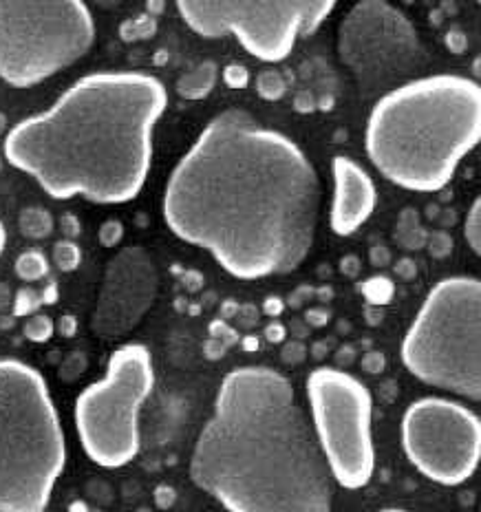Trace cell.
<instances>
[{
    "mask_svg": "<svg viewBox=\"0 0 481 512\" xmlns=\"http://www.w3.org/2000/svg\"><path fill=\"white\" fill-rule=\"evenodd\" d=\"M402 448L418 473L440 486H462L481 460V420L466 404L426 396L402 415Z\"/></svg>",
    "mask_w": 481,
    "mask_h": 512,
    "instance_id": "obj_12",
    "label": "cell"
},
{
    "mask_svg": "<svg viewBox=\"0 0 481 512\" xmlns=\"http://www.w3.org/2000/svg\"><path fill=\"white\" fill-rule=\"evenodd\" d=\"M256 87H259V93L263 95L265 100H279L281 95L285 93V82L281 80V76L276 71L261 73L259 82H256Z\"/></svg>",
    "mask_w": 481,
    "mask_h": 512,
    "instance_id": "obj_20",
    "label": "cell"
},
{
    "mask_svg": "<svg viewBox=\"0 0 481 512\" xmlns=\"http://www.w3.org/2000/svg\"><path fill=\"white\" fill-rule=\"evenodd\" d=\"M318 212L312 159L292 137L237 106L206 124L175 164L162 199L168 230L239 281L301 268Z\"/></svg>",
    "mask_w": 481,
    "mask_h": 512,
    "instance_id": "obj_1",
    "label": "cell"
},
{
    "mask_svg": "<svg viewBox=\"0 0 481 512\" xmlns=\"http://www.w3.org/2000/svg\"><path fill=\"white\" fill-rule=\"evenodd\" d=\"M166 109V87L151 73H89L47 111L12 126L3 153L51 199L122 206L151 175L155 128Z\"/></svg>",
    "mask_w": 481,
    "mask_h": 512,
    "instance_id": "obj_2",
    "label": "cell"
},
{
    "mask_svg": "<svg viewBox=\"0 0 481 512\" xmlns=\"http://www.w3.org/2000/svg\"><path fill=\"white\" fill-rule=\"evenodd\" d=\"M402 365L433 389L481 400V283L475 276L437 281L409 325Z\"/></svg>",
    "mask_w": 481,
    "mask_h": 512,
    "instance_id": "obj_6",
    "label": "cell"
},
{
    "mask_svg": "<svg viewBox=\"0 0 481 512\" xmlns=\"http://www.w3.org/2000/svg\"><path fill=\"white\" fill-rule=\"evenodd\" d=\"M305 358H307V347L301 343V340H290V343L283 345V360L287 365H301Z\"/></svg>",
    "mask_w": 481,
    "mask_h": 512,
    "instance_id": "obj_24",
    "label": "cell"
},
{
    "mask_svg": "<svg viewBox=\"0 0 481 512\" xmlns=\"http://www.w3.org/2000/svg\"><path fill=\"white\" fill-rule=\"evenodd\" d=\"M67 466L62 420L42 373L0 360V510L42 512Z\"/></svg>",
    "mask_w": 481,
    "mask_h": 512,
    "instance_id": "obj_5",
    "label": "cell"
},
{
    "mask_svg": "<svg viewBox=\"0 0 481 512\" xmlns=\"http://www.w3.org/2000/svg\"><path fill=\"white\" fill-rule=\"evenodd\" d=\"M5 245H7V230L3 226V221H0V256L5 252Z\"/></svg>",
    "mask_w": 481,
    "mask_h": 512,
    "instance_id": "obj_34",
    "label": "cell"
},
{
    "mask_svg": "<svg viewBox=\"0 0 481 512\" xmlns=\"http://www.w3.org/2000/svg\"><path fill=\"white\" fill-rule=\"evenodd\" d=\"M283 309H285V303L281 301V298H279V296H267V298H265L263 312H265L267 316H272V318H276V316H281V314H283Z\"/></svg>",
    "mask_w": 481,
    "mask_h": 512,
    "instance_id": "obj_31",
    "label": "cell"
},
{
    "mask_svg": "<svg viewBox=\"0 0 481 512\" xmlns=\"http://www.w3.org/2000/svg\"><path fill=\"white\" fill-rule=\"evenodd\" d=\"M95 38L84 0H0V80L38 87L87 56Z\"/></svg>",
    "mask_w": 481,
    "mask_h": 512,
    "instance_id": "obj_7",
    "label": "cell"
},
{
    "mask_svg": "<svg viewBox=\"0 0 481 512\" xmlns=\"http://www.w3.org/2000/svg\"><path fill=\"white\" fill-rule=\"evenodd\" d=\"M217 64L215 62H201L199 67L192 69L186 76H181L177 82L179 95L188 100H203L208 98L217 84Z\"/></svg>",
    "mask_w": 481,
    "mask_h": 512,
    "instance_id": "obj_15",
    "label": "cell"
},
{
    "mask_svg": "<svg viewBox=\"0 0 481 512\" xmlns=\"http://www.w3.org/2000/svg\"><path fill=\"white\" fill-rule=\"evenodd\" d=\"M53 254H56V263L60 265V270L71 272V270L78 268L80 250L73 243H58L56 252H53Z\"/></svg>",
    "mask_w": 481,
    "mask_h": 512,
    "instance_id": "obj_22",
    "label": "cell"
},
{
    "mask_svg": "<svg viewBox=\"0 0 481 512\" xmlns=\"http://www.w3.org/2000/svg\"><path fill=\"white\" fill-rule=\"evenodd\" d=\"M360 367L367 373H382L387 369V358H384L382 351H367V354L360 358Z\"/></svg>",
    "mask_w": 481,
    "mask_h": 512,
    "instance_id": "obj_25",
    "label": "cell"
},
{
    "mask_svg": "<svg viewBox=\"0 0 481 512\" xmlns=\"http://www.w3.org/2000/svg\"><path fill=\"white\" fill-rule=\"evenodd\" d=\"M226 82L230 84V87H245L248 84V71H245L243 67H228L226 69Z\"/></svg>",
    "mask_w": 481,
    "mask_h": 512,
    "instance_id": "obj_28",
    "label": "cell"
},
{
    "mask_svg": "<svg viewBox=\"0 0 481 512\" xmlns=\"http://www.w3.org/2000/svg\"><path fill=\"white\" fill-rule=\"evenodd\" d=\"M340 0H175L190 31L206 40L234 38L248 56L279 64L298 40L316 34Z\"/></svg>",
    "mask_w": 481,
    "mask_h": 512,
    "instance_id": "obj_9",
    "label": "cell"
},
{
    "mask_svg": "<svg viewBox=\"0 0 481 512\" xmlns=\"http://www.w3.org/2000/svg\"><path fill=\"white\" fill-rule=\"evenodd\" d=\"M464 241L473 254H481V199L475 197L473 206L466 212V219H464Z\"/></svg>",
    "mask_w": 481,
    "mask_h": 512,
    "instance_id": "obj_17",
    "label": "cell"
},
{
    "mask_svg": "<svg viewBox=\"0 0 481 512\" xmlns=\"http://www.w3.org/2000/svg\"><path fill=\"white\" fill-rule=\"evenodd\" d=\"M245 347H248V349H256V347H259V343H256V338H254V340L250 338V340H248V345H245Z\"/></svg>",
    "mask_w": 481,
    "mask_h": 512,
    "instance_id": "obj_35",
    "label": "cell"
},
{
    "mask_svg": "<svg viewBox=\"0 0 481 512\" xmlns=\"http://www.w3.org/2000/svg\"><path fill=\"white\" fill-rule=\"evenodd\" d=\"M309 422L334 484L365 488L376 471L373 396L367 384L340 367H316L307 382Z\"/></svg>",
    "mask_w": 481,
    "mask_h": 512,
    "instance_id": "obj_10",
    "label": "cell"
},
{
    "mask_svg": "<svg viewBox=\"0 0 481 512\" xmlns=\"http://www.w3.org/2000/svg\"><path fill=\"white\" fill-rule=\"evenodd\" d=\"M393 270H395V276H398L400 281H411L413 276H415V263L411 261V259H400L398 263L393 265Z\"/></svg>",
    "mask_w": 481,
    "mask_h": 512,
    "instance_id": "obj_30",
    "label": "cell"
},
{
    "mask_svg": "<svg viewBox=\"0 0 481 512\" xmlns=\"http://www.w3.org/2000/svg\"><path fill=\"white\" fill-rule=\"evenodd\" d=\"M84 3H87L89 7L93 5V7H100V9H117L124 3V0H84Z\"/></svg>",
    "mask_w": 481,
    "mask_h": 512,
    "instance_id": "obj_33",
    "label": "cell"
},
{
    "mask_svg": "<svg viewBox=\"0 0 481 512\" xmlns=\"http://www.w3.org/2000/svg\"><path fill=\"white\" fill-rule=\"evenodd\" d=\"M395 239L400 241V245L404 250H420L424 241H426V234L420 226L418 215H415V210H404V215L400 217L398 223V232H395Z\"/></svg>",
    "mask_w": 481,
    "mask_h": 512,
    "instance_id": "obj_16",
    "label": "cell"
},
{
    "mask_svg": "<svg viewBox=\"0 0 481 512\" xmlns=\"http://www.w3.org/2000/svg\"><path fill=\"white\" fill-rule=\"evenodd\" d=\"M16 312L18 314H29V312H34V309L38 307V294L36 292H31V290H23L18 294V298H16Z\"/></svg>",
    "mask_w": 481,
    "mask_h": 512,
    "instance_id": "obj_26",
    "label": "cell"
},
{
    "mask_svg": "<svg viewBox=\"0 0 481 512\" xmlns=\"http://www.w3.org/2000/svg\"><path fill=\"white\" fill-rule=\"evenodd\" d=\"M481 140V89L462 73L418 76L382 93L365 128L378 173L411 192L444 190Z\"/></svg>",
    "mask_w": 481,
    "mask_h": 512,
    "instance_id": "obj_4",
    "label": "cell"
},
{
    "mask_svg": "<svg viewBox=\"0 0 481 512\" xmlns=\"http://www.w3.org/2000/svg\"><path fill=\"white\" fill-rule=\"evenodd\" d=\"M305 323H307V325H312V327H323V325H327V323H329V312H327V309H323V307H312V309H307V314H305Z\"/></svg>",
    "mask_w": 481,
    "mask_h": 512,
    "instance_id": "obj_29",
    "label": "cell"
},
{
    "mask_svg": "<svg viewBox=\"0 0 481 512\" xmlns=\"http://www.w3.org/2000/svg\"><path fill=\"white\" fill-rule=\"evenodd\" d=\"M190 479L232 512H329L334 479L290 378L263 365L221 380Z\"/></svg>",
    "mask_w": 481,
    "mask_h": 512,
    "instance_id": "obj_3",
    "label": "cell"
},
{
    "mask_svg": "<svg viewBox=\"0 0 481 512\" xmlns=\"http://www.w3.org/2000/svg\"><path fill=\"white\" fill-rule=\"evenodd\" d=\"M371 261H373V265H378V268H384V265L391 263V254L387 248H384V245H376L371 252Z\"/></svg>",
    "mask_w": 481,
    "mask_h": 512,
    "instance_id": "obj_32",
    "label": "cell"
},
{
    "mask_svg": "<svg viewBox=\"0 0 481 512\" xmlns=\"http://www.w3.org/2000/svg\"><path fill=\"white\" fill-rule=\"evenodd\" d=\"M336 49L365 98L418 78L429 64L418 29L389 0H358L340 20Z\"/></svg>",
    "mask_w": 481,
    "mask_h": 512,
    "instance_id": "obj_11",
    "label": "cell"
},
{
    "mask_svg": "<svg viewBox=\"0 0 481 512\" xmlns=\"http://www.w3.org/2000/svg\"><path fill=\"white\" fill-rule=\"evenodd\" d=\"M25 334L29 340H36V343H45V340L51 338L53 334V323L47 316H34L29 318V323L25 327Z\"/></svg>",
    "mask_w": 481,
    "mask_h": 512,
    "instance_id": "obj_21",
    "label": "cell"
},
{
    "mask_svg": "<svg viewBox=\"0 0 481 512\" xmlns=\"http://www.w3.org/2000/svg\"><path fill=\"white\" fill-rule=\"evenodd\" d=\"M395 292V285L387 276H371V279L362 285V294H365L371 305H387Z\"/></svg>",
    "mask_w": 481,
    "mask_h": 512,
    "instance_id": "obj_19",
    "label": "cell"
},
{
    "mask_svg": "<svg viewBox=\"0 0 481 512\" xmlns=\"http://www.w3.org/2000/svg\"><path fill=\"white\" fill-rule=\"evenodd\" d=\"M159 276L146 250L124 248L104 270L91 329L100 338H124L142 323L157 298Z\"/></svg>",
    "mask_w": 481,
    "mask_h": 512,
    "instance_id": "obj_13",
    "label": "cell"
},
{
    "mask_svg": "<svg viewBox=\"0 0 481 512\" xmlns=\"http://www.w3.org/2000/svg\"><path fill=\"white\" fill-rule=\"evenodd\" d=\"M285 336H287V329L283 323H279V320H272V323L265 327V338L274 345L285 343Z\"/></svg>",
    "mask_w": 481,
    "mask_h": 512,
    "instance_id": "obj_27",
    "label": "cell"
},
{
    "mask_svg": "<svg viewBox=\"0 0 481 512\" xmlns=\"http://www.w3.org/2000/svg\"><path fill=\"white\" fill-rule=\"evenodd\" d=\"M331 208L329 228L338 237H351L371 219L376 210L378 190L371 175L356 159L336 155L331 162Z\"/></svg>",
    "mask_w": 481,
    "mask_h": 512,
    "instance_id": "obj_14",
    "label": "cell"
},
{
    "mask_svg": "<svg viewBox=\"0 0 481 512\" xmlns=\"http://www.w3.org/2000/svg\"><path fill=\"white\" fill-rule=\"evenodd\" d=\"M426 248L435 259H444L453 252V239L446 232H433L431 237H426Z\"/></svg>",
    "mask_w": 481,
    "mask_h": 512,
    "instance_id": "obj_23",
    "label": "cell"
},
{
    "mask_svg": "<svg viewBox=\"0 0 481 512\" xmlns=\"http://www.w3.org/2000/svg\"><path fill=\"white\" fill-rule=\"evenodd\" d=\"M155 389L151 349L142 343L117 347L104 376L76 400L73 418L84 455L95 466L122 468L142 448L140 413Z\"/></svg>",
    "mask_w": 481,
    "mask_h": 512,
    "instance_id": "obj_8",
    "label": "cell"
},
{
    "mask_svg": "<svg viewBox=\"0 0 481 512\" xmlns=\"http://www.w3.org/2000/svg\"><path fill=\"white\" fill-rule=\"evenodd\" d=\"M47 270H49L47 259L40 252H25L16 261V272L23 281H38L47 274Z\"/></svg>",
    "mask_w": 481,
    "mask_h": 512,
    "instance_id": "obj_18",
    "label": "cell"
}]
</instances>
